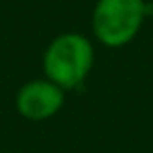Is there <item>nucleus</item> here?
Segmentation results:
<instances>
[{"label": "nucleus", "instance_id": "1", "mask_svg": "<svg viewBox=\"0 0 153 153\" xmlns=\"http://www.w3.org/2000/svg\"><path fill=\"white\" fill-rule=\"evenodd\" d=\"M94 48L82 34H61L55 38L44 53V74L46 78L63 90L80 86L88 71L92 69Z\"/></svg>", "mask_w": 153, "mask_h": 153}, {"label": "nucleus", "instance_id": "2", "mask_svg": "<svg viewBox=\"0 0 153 153\" xmlns=\"http://www.w3.org/2000/svg\"><path fill=\"white\" fill-rule=\"evenodd\" d=\"M149 11L145 0H99L92 13V32L105 46H124L138 34Z\"/></svg>", "mask_w": 153, "mask_h": 153}, {"label": "nucleus", "instance_id": "3", "mask_svg": "<svg viewBox=\"0 0 153 153\" xmlns=\"http://www.w3.org/2000/svg\"><path fill=\"white\" fill-rule=\"evenodd\" d=\"M63 88L53 84L51 80H34L21 86L17 92V109L23 117L42 122L53 117L63 107Z\"/></svg>", "mask_w": 153, "mask_h": 153}]
</instances>
